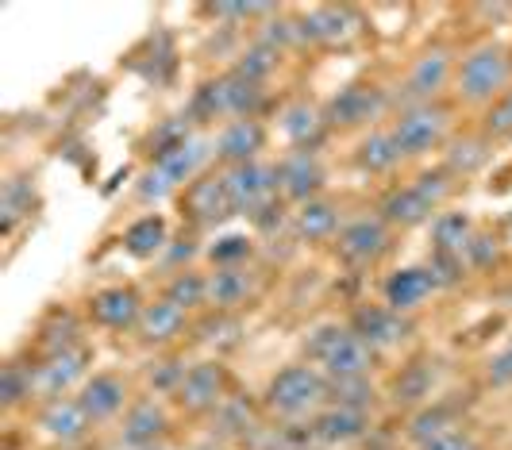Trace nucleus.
Wrapping results in <instances>:
<instances>
[{"mask_svg":"<svg viewBox=\"0 0 512 450\" xmlns=\"http://www.w3.org/2000/svg\"><path fill=\"white\" fill-rule=\"evenodd\" d=\"M432 212H436V204L424 197L416 185H405V189H393L382 204V216L385 224H397V227H416L424 224V220H432Z\"/></svg>","mask_w":512,"mask_h":450,"instance_id":"23","label":"nucleus"},{"mask_svg":"<svg viewBox=\"0 0 512 450\" xmlns=\"http://www.w3.org/2000/svg\"><path fill=\"white\" fill-rule=\"evenodd\" d=\"M362 431H366V412L332 404V408H324V412L308 424V439L328 443V447H343V443H355Z\"/></svg>","mask_w":512,"mask_h":450,"instance_id":"21","label":"nucleus"},{"mask_svg":"<svg viewBox=\"0 0 512 450\" xmlns=\"http://www.w3.org/2000/svg\"><path fill=\"white\" fill-rule=\"evenodd\" d=\"M320 131H324L320 108H312V104H293V108L285 112V135H289L301 150L312 147V143L320 139Z\"/></svg>","mask_w":512,"mask_h":450,"instance_id":"30","label":"nucleus"},{"mask_svg":"<svg viewBox=\"0 0 512 450\" xmlns=\"http://www.w3.org/2000/svg\"><path fill=\"white\" fill-rule=\"evenodd\" d=\"M412 185H416V189H420V193H424V197L432 200V204H443V200L451 197V170H436V174H420L416 177V181H412Z\"/></svg>","mask_w":512,"mask_h":450,"instance_id":"36","label":"nucleus"},{"mask_svg":"<svg viewBox=\"0 0 512 450\" xmlns=\"http://www.w3.org/2000/svg\"><path fill=\"white\" fill-rule=\"evenodd\" d=\"M351 331L366 339L370 347H397L409 339V320L401 312H393L389 304H366L355 312V324Z\"/></svg>","mask_w":512,"mask_h":450,"instance_id":"11","label":"nucleus"},{"mask_svg":"<svg viewBox=\"0 0 512 450\" xmlns=\"http://www.w3.org/2000/svg\"><path fill=\"white\" fill-rule=\"evenodd\" d=\"M447 108L443 104H412L405 108L397 120H393V139H397V147L401 154H424V150H432L443 139V131H447Z\"/></svg>","mask_w":512,"mask_h":450,"instance_id":"4","label":"nucleus"},{"mask_svg":"<svg viewBox=\"0 0 512 450\" xmlns=\"http://www.w3.org/2000/svg\"><path fill=\"white\" fill-rule=\"evenodd\" d=\"M486 162V150L478 147V143H459L455 154H451V174L462 170V174H470V170H478Z\"/></svg>","mask_w":512,"mask_h":450,"instance_id":"38","label":"nucleus"},{"mask_svg":"<svg viewBox=\"0 0 512 450\" xmlns=\"http://www.w3.org/2000/svg\"><path fill=\"white\" fill-rule=\"evenodd\" d=\"M439 277L432 274V266H409V270H397V274L385 281V304L393 312H412L420 308L424 300L436 293Z\"/></svg>","mask_w":512,"mask_h":450,"instance_id":"15","label":"nucleus"},{"mask_svg":"<svg viewBox=\"0 0 512 450\" xmlns=\"http://www.w3.org/2000/svg\"><path fill=\"white\" fill-rule=\"evenodd\" d=\"M308 24H312V39H320V43H339L343 47L359 35V20H355L351 8H316L308 16Z\"/></svg>","mask_w":512,"mask_h":450,"instance_id":"25","label":"nucleus"},{"mask_svg":"<svg viewBox=\"0 0 512 450\" xmlns=\"http://www.w3.org/2000/svg\"><path fill=\"white\" fill-rule=\"evenodd\" d=\"M185 327H189L185 308H178L174 300L162 297L143 308V316H139V324H135V335H139L147 347H166V343L178 339Z\"/></svg>","mask_w":512,"mask_h":450,"instance_id":"17","label":"nucleus"},{"mask_svg":"<svg viewBox=\"0 0 512 450\" xmlns=\"http://www.w3.org/2000/svg\"><path fill=\"white\" fill-rule=\"evenodd\" d=\"M224 385H228V377H224L220 362H197V366H189L178 385L181 408H189V412H212V408H220Z\"/></svg>","mask_w":512,"mask_h":450,"instance_id":"7","label":"nucleus"},{"mask_svg":"<svg viewBox=\"0 0 512 450\" xmlns=\"http://www.w3.org/2000/svg\"><path fill=\"white\" fill-rule=\"evenodd\" d=\"M451 81V58L447 50H428L416 58V66L409 70V81H405V97L416 100V104H432V97H439Z\"/></svg>","mask_w":512,"mask_h":450,"instance_id":"18","label":"nucleus"},{"mask_svg":"<svg viewBox=\"0 0 512 450\" xmlns=\"http://www.w3.org/2000/svg\"><path fill=\"white\" fill-rule=\"evenodd\" d=\"M247 258H251V239H247V235H224V239L212 247V262H216V270L243 266Z\"/></svg>","mask_w":512,"mask_h":450,"instance_id":"33","label":"nucleus"},{"mask_svg":"<svg viewBox=\"0 0 512 450\" xmlns=\"http://www.w3.org/2000/svg\"><path fill=\"white\" fill-rule=\"evenodd\" d=\"M143 300L131 285H112V289H101L89 300V316L101 327H112V331H124V327H135L139 316H143Z\"/></svg>","mask_w":512,"mask_h":450,"instance_id":"9","label":"nucleus"},{"mask_svg":"<svg viewBox=\"0 0 512 450\" xmlns=\"http://www.w3.org/2000/svg\"><path fill=\"white\" fill-rule=\"evenodd\" d=\"M385 108V93L378 85H347L339 97L332 100L328 108V120L343 127H359V124H374Z\"/></svg>","mask_w":512,"mask_h":450,"instance_id":"13","label":"nucleus"},{"mask_svg":"<svg viewBox=\"0 0 512 450\" xmlns=\"http://www.w3.org/2000/svg\"><path fill=\"white\" fill-rule=\"evenodd\" d=\"M278 189L289 200H316V193L324 189V166L316 162L312 150H293L289 158L278 162Z\"/></svg>","mask_w":512,"mask_h":450,"instance_id":"10","label":"nucleus"},{"mask_svg":"<svg viewBox=\"0 0 512 450\" xmlns=\"http://www.w3.org/2000/svg\"><path fill=\"white\" fill-rule=\"evenodd\" d=\"M486 135H493V139H501V135H512V89H509V93H501V97L489 104Z\"/></svg>","mask_w":512,"mask_h":450,"instance_id":"35","label":"nucleus"},{"mask_svg":"<svg viewBox=\"0 0 512 450\" xmlns=\"http://www.w3.org/2000/svg\"><path fill=\"white\" fill-rule=\"evenodd\" d=\"M401 158H405V154H401V147H397L393 131H370L359 147V166L362 170H370V174H385V170H393Z\"/></svg>","mask_w":512,"mask_h":450,"instance_id":"26","label":"nucleus"},{"mask_svg":"<svg viewBox=\"0 0 512 450\" xmlns=\"http://www.w3.org/2000/svg\"><path fill=\"white\" fill-rule=\"evenodd\" d=\"M262 143H266V131L258 120H231L216 139V154L231 166H243V162H255Z\"/></svg>","mask_w":512,"mask_h":450,"instance_id":"22","label":"nucleus"},{"mask_svg":"<svg viewBox=\"0 0 512 450\" xmlns=\"http://www.w3.org/2000/svg\"><path fill=\"white\" fill-rule=\"evenodd\" d=\"M251 293H255V277L247 274L243 266H228V270H216L208 277V304H216L220 312L247 304Z\"/></svg>","mask_w":512,"mask_h":450,"instance_id":"24","label":"nucleus"},{"mask_svg":"<svg viewBox=\"0 0 512 450\" xmlns=\"http://www.w3.org/2000/svg\"><path fill=\"white\" fill-rule=\"evenodd\" d=\"M308 358L320 362V370L332 381H359L374 366V347L359 339L351 327L328 324L308 339Z\"/></svg>","mask_w":512,"mask_h":450,"instance_id":"1","label":"nucleus"},{"mask_svg":"<svg viewBox=\"0 0 512 450\" xmlns=\"http://www.w3.org/2000/svg\"><path fill=\"white\" fill-rule=\"evenodd\" d=\"M224 181H228L235 212H247V216L262 212L266 204H274V197H278V170H270L262 162L231 166L228 174H224Z\"/></svg>","mask_w":512,"mask_h":450,"instance_id":"5","label":"nucleus"},{"mask_svg":"<svg viewBox=\"0 0 512 450\" xmlns=\"http://www.w3.org/2000/svg\"><path fill=\"white\" fill-rule=\"evenodd\" d=\"M489 377H493V381H512V350L497 354V358L489 362Z\"/></svg>","mask_w":512,"mask_h":450,"instance_id":"41","label":"nucleus"},{"mask_svg":"<svg viewBox=\"0 0 512 450\" xmlns=\"http://www.w3.org/2000/svg\"><path fill=\"white\" fill-rule=\"evenodd\" d=\"M27 397H35V385H31V370L24 366H4V377H0V400H4V408H16V404H24Z\"/></svg>","mask_w":512,"mask_h":450,"instance_id":"32","label":"nucleus"},{"mask_svg":"<svg viewBox=\"0 0 512 450\" xmlns=\"http://www.w3.org/2000/svg\"><path fill=\"white\" fill-rule=\"evenodd\" d=\"M166 220L162 216H143V220H135L128 227V235H124V247L135 254V258H154L158 250L166 247Z\"/></svg>","mask_w":512,"mask_h":450,"instance_id":"27","label":"nucleus"},{"mask_svg":"<svg viewBox=\"0 0 512 450\" xmlns=\"http://www.w3.org/2000/svg\"><path fill=\"white\" fill-rule=\"evenodd\" d=\"M154 450H162V447H154Z\"/></svg>","mask_w":512,"mask_h":450,"instance_id":"43","label":"nucleus"},{"mask_svg":"<svg viewBox=\"0 0 512 450\" xmlns=\"http://www.w3.org/2000/svg\"><path fill=\"white\" fill-rule=\"evenodd\" d=\"M335 227H339V208L328 200H308L297 212V231L305 239H332Z\"/></svg>","mask_w":512,"mask_h":450,"instance_id":"28","label":"nucleus"},{"mask_svg":"<svg viewBox=\"0 0 512 450\" xmlns=\"http://www.w3.org/2000/svg\"><path fill=\"white\" fill-rule=\"evenodd\" d=\"M166 300H174L178 308H201L208 304V277L205 274H193V270H181L174 274V281L166 285Z\"/></svg>","mask_w":512,"mask_h":450,"instance_id":"31","label":"nucleus"},{"mask_svg":"<svg viewBox=\"0 0 512 450\" xmlns=\"http://www.w3.org/2000/svg\"><path fill=\"white\" fill-rule=\"evenodd\" d=\"M385 247H389V231H385V224L374 220V216L351 220V224L339 231V254H343L347 262H374Z\"/></svg>","mask_w":512,"mask_h":450,"instance_id":"20","label":"nucleus"},{"mask_svg":"<svg viewBox=\"0 0 512 450\" xmlns=\"http://www.w3.org/2000/svg\"><path fill=\"white\" fill-rule=\"evenodd\" d=\"M512 62L505 47H478L462 58L459 66V93L462 100H497L509 93Z\"/></svg>","mask_w":512,"mask_h":450,"instance_id":"3","label":"nucleus"},{"mask_svg":"<svg viewBox=\"0 0 512 450\" xmlns=\"http://www.w3.org/2000/svg\"><path fill=\"white\" fill-rule=\"evenodd\" d=\"M85 362H89V354L85 350H58V354H47V362H39L35 370H31V385H35V397L43 400H58L66 397L70 389H74L81 374H85Z\"/></svg>","mask_w":512,"mask_h":450,"instance_id":"6","label":"nucleus"},{"mask_svg":"<svg viewBox=\"0 0 512 450\" xmlns=\"http://www.w3.org/2000/svg\"><path fill=\"white\" fill-rule=\"evenodd\" d=\"M474 243V224L462 212H447L436 220V254H455L462 258V250Z\"/></svg>","mask_w":512,"mask_h":450,"instance_id":"29","label":"nucleus"},{"mask_svg":"<svg viewBox=\"0 0 512 450\" xmlns=\"http://www.w3.org/2000/svg\"><path fill=\"white\" fill-rule=\"evenodd\" d=\"M39 427H43V435H51L58 443H81L85 435H89V427L93 420L85 416V408H81V400H70V397H58V400H47L43 404V412H39Z\"/></svg>","mask_w":512,"mask_h":450,"instance_id":"16","label":"nucleus"},{"mask_svg":"<svg viewBox=\"0 0 512 450\" xmlns=\"http://www.w3.org/2000/svg\"><path fill=\"white\" fill-rule=\"evenodd\" d=\"M81 408H85V416L93 420V424H104V420H112V416H120L124 412V404H128V385H124V377L116 374H93L85 385H81Z\"/></svg>","mask_w":512,"mask_h":450,"instance_id":"14","label":"nucleus"},{"mask_svg":"<svg viewBox=\"0 0 512 450\" xmlns=\"http://www.w3.org/2000/svg\"><path fill=\"white\" fill-rule=\"evenodd\" d=\"M274 70V50L270 47H255L243 62H239V70L235 74H243V77H251V81H258V77H266Z\"/></svg>","mask_w":512,"mask_h":450,"instance_id":"37","label":"nucleus"},{"mask_svg":"<svg viewBox=\"0 0 512 450\" xmlns=\"http://www.w3.org/2000/svg\"><path fill=\"white\" fill-rule=\"evenodd\" d=\"M174 185L166 181V174H158V170H151V174H143V185H139V197L143 200H158V197H166Z\"/></svg>","mask_w":512,"mask_h":450,"instance_id":"40","label":"nucleus"},{"mask_svg":"<svg viewBox=\"0 0 512 450\" xmlns=\"http://www.w3.org/2000/svg\"><path fill=\"white\" fill-rule=\"evenodd\" d=\"M231 212H235V204H231L224 174L189 181V189H185V216L193 224H220V220H228Z\"/></svg>","mask_w":512,"mask_h":450,"instance_id":"8","label":"nucleus"},{"mask_svg":"<svg viewBox=\"0 0 512 450\" xmlns=\"http://www.w3.org/2000/svg\"><path fill=\"white\" fill-rule=\"evenodd\" d=\"M324 400H328V381L312 366H289L266 385V408L285 416V420L316 412Z\"/></svg>","mask_w":512,"mask_h":450,"instance_id":"2","label":"nucleus"},{"mask_svg":"<svg viewBox=\"0 0 512 450\" xmlns=\"http://www.w3.org/2000/svg\"><path fill=\"white\" fill-rule=\"evenodd\" d=\"M205 162V143L193 139V135H181V139H170L158 147V158H154V170L166 174L170 185H185L189 177L201 170Z\"/></svg>","mask_w":512,"mask_h":450,"instance_id":"19","label":"nucleus"},{"mask_svg":"<svg viewBox=\"0 0 512 450\" xmlns=\"http://www.w3.org/2000/svg\"><path fill=\"white\" fill-rule=\"evenodd\" d=\"M509 247H512V224H509Z\"/></svg>","mask_w":512,"mask_h":450,"instance_id":"42","label":"nucleus"},{"mask_svg":"<svg viewBox=\"0 0 512 450\" xmlns=\"http://www.w3.org/2000/svg\"><path fill=\"white\" fill-rule=\"evenodd\" d=\"M420 450H482V447H478V439H474V435H466L462 427H455V431L439 435V439H432V443H424Z\"/></svg>","mask_w":512,"mask_h":450,"instance_id":"39","label":"nucleus"},{"mask_svg":"<svg viewBox=\"0 0 512 450\" xmlns=\"http://www.w3.org/2000/svg\"><path fill=\"white\" fill-rule=\"evenodd\" d=\"M455 416L451 412H443V408H436V412H424L416 424H412V439L424 447V443H432V439H439V435H447V431H455Z\"/></svg>","mask_w":512,"mask_h":450,"instance_id":"34","label":"nucleus"},{"mask_svg":"<svg viewBox=\"0 0 512 450\" xmlns=\"http://www.w3.org/2000/svg\"><path fill=\"white\" fill-rule=\"evenodd\" d=\"M170 431V416L158 400H135L124 416V427H120V439L135 450H154L162 443V435Z\"/></svg>","mask_w":512,"mask_h":450,"instance_id":"12","label":"nucleus"}]
</instances>
